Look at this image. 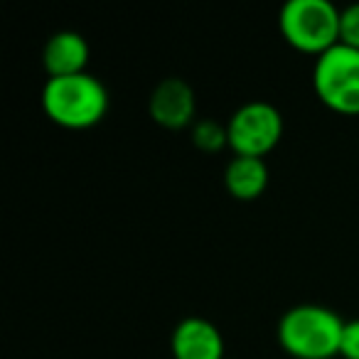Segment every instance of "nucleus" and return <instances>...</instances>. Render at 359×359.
<instances>
[{"mask_svg":"<svg viewBox=\"0 0 359 359\" xmlns=\"http://www.w3.org/2000/svg\"><path fill=\"white\" fill-rule=\"evenodd\" d=\"M224 185L229 195L236 197V200L251 202L261 197L266 185H269V168H266L264 158L236 155L234 160H229L224 170Z\"/></svg>","mask_w":359,"mask_h":359,"instance_id":"obj_9","label":"nucleus"},{"mask_svg":"<svg viewBox=\"0 0 359 359\" xmlns=\"http://www.w3.org/2000/svg\"><path fill=\"white\" fill-rule=\"evenodd\" d=\"M192 143L197 145L205 153H217L224 145H229V133H226V126L217 123L212 118H202L192 123Z\"/></svg>","mask_w":359,"mask_h":359,"instance_id":"obj_10","label":"nucleus"},{"mask_svg":"<svg viewBox=\"0 0 359 359\" xmlns=\"http://www.w3.org/2000/svg\"><path fill=\"white\" fill-rule=\"evenodd\" d=\"M150 118L165 128H185L195 123V91L185 79L170 76L153 89L148 101Z\"/></svg>","mask_w":359,"mask_h":359,"instance_id":"obj_6","label":"nucleus"},{"mask_svg":"<svg viewBox=\"0 0 359 359\" xmlns=\"http://www.w3.org/2000/svg\"><path fill=\"white\" fill-rule=\"evenodd\" d=\"M42 109L65 128H91L106 116L109 94L94 74L50 76L42 86Z\"/></svg>","mask_w":359,"mask_h":359,"instance_id":"obj_1","label":"nucleus"},{"mask_svg":"<svg viewBox=\"0 0 359 359\" xmlns=\"http://www.w3.org/2000/svg\"><path fill=\"white\" fill-rule=\"evenodd\" d=\"M339 42L359 50V3L339 11Z\"/></svg>","mask_w":359,"mask_h":359,"instance_id":"obj_11","label":"nucleus"},{"mask_svg":"<svg viewBox=\"0 0 359 359\" xmlns=\"http://www.w3.org/2000/svg\"><path fill=\"white\" fill-rule=\"evenodd\" d=\"M339 357L359 359V318L344 323L342 342H339Z\"/></svg>","mask_w":359,"mask_h":359,"instance_id":"obj_12","label":"nucleus"},{"mask_svg":"<svg viewBox=\"0 0 359 359\" xmlns=\"http://www.w3.org/2000/svg\"><path fill=\"white\" fill-rule=\"evenodd\" d=\"M172 359H222L224 357V339L215 323L207 318H185L170 337Z\"/></svg>","mask_w":359,"mask_h":359,"instance_id":"obj_7","label":"nucleus"},{"mask_svg":"<svg viewBox=\"0 0 359 359\" xmlns=\"http://www.w3.org/2000/svg\"><path fill=\"white\" fill-rule=\"evenodd\" d=\"M313 86L320 101L337 114H359V50L337 42L315 60Z\"/></svg>","mask_w":359,"mask_h":359,"instance_id":"obj_4","label":"nucleus"},{"mask_svg":"<svg viewBox=\"0 0 359 359\" xmlns=\"http://www.w3.org/2000/svg\"><path fill=\"white\" fill-rule=\"evenodd\" d=\"M42 62L50 76H72L81 74L89 62V45L79 32L62 30L47 40Z\"/></svg>","mask_w":359,"mask_h":359,"instance_id":"obj_8","label":"nucleus"},{"mask_svg":"<svg viewBox=\"0 0 359 359\" xmlns=\"http://www.w3.org/2000/svg\"><path fill=\"white\" fill-rule=\"evenodd\" d=\"M278 22L285 42L308 55L320 57L339 42V11L330 0H288Z\"/></svg>","mask_w":359,"mask_h":359,"instance_id":"obj_3","label":"nucleus"},{"mask_svg":"<svg viewBox=\"0 0 359 359\" xmlns=\"http://www.w3.org/2000/svg\"><path fill=\"white\" fill-rule=\"evenodd\" d=\"M344 320L323 305H295L280 318L278 342L295 359H332L339 354Z\"/></svg>","mask_w":359,"mask_h":359,"instance_id":"obj_2","label":"nucleus"},{"mask_svg":"<svg viewBox=\"0 0 359 359\" xmlns=\"http://www.w3.org/2000/svg\"><path fill=\"white\" fill-rule=\"evenodd\" d=\"M229 148L246 158H264L278 145L283 135L280 111L269 101H249L239 106L226 123Z\"/></svg>","mask_w":359,"mask_h":359,"instance_id":"obj_5","label":"nucleus"}]
</instances>
